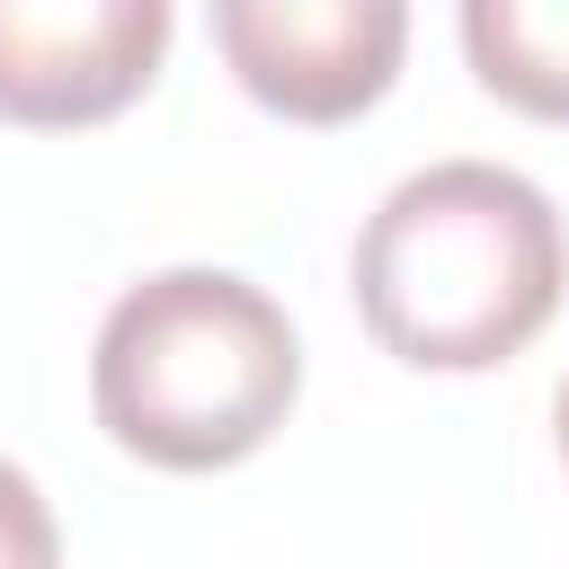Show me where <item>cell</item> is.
I'll list each match as a JSON object with an SVG mask.
<instances>
[{"instance_id": "cell-1", "label": "cell", "mask_w": 569, "mask_h": 569, "mask_svg": "<svg viewBox=\"0 0 569 569\" xmlns=\"http://www.w3.org/2000/svg\"><path fill=\"white\" fill-rule=\"evenodd\" d=\"M560 293L569 231L551 196L498 160H436L356 231V311L373 347L418 373H489L525 356Z\"/></svg>"}, {"instance_id": "cell-2", "label": "cell", "mask_w": 569, "mask_h": 569, "mask_svg": "<svg viewBox=\"0 0 569 569\" xmlns=\"http://www.w3.org/2000/svg\"><path fill=\"white\" fill-rule=\"evenodd\" d=\"M302 391L293 320L231 267H160L116 293L89 356L98 427L151 471L249 462Z\"/></svg>"}, {"instance_id": "cell-3", "label": "cell", "mask_w": 569, "mask_h": 569, "mask_svg": "<svg viewBox=\"0 0 569 569\" xmlns=\"http://www.w3.org/2000/svg\"><path fill=\"white\" fill-rule=\"evenodd\" d=\"M222 71L284 124H356L409 53V0H204Z\"/></svg>"}, {"instance_id": "cell-4", "label": "cell", "mask_w": 569, "mask_h": 569, "mask_svg": "<svg viewBox=\"0 0 569 569\" xmlns=\"http://www.w3.org/2000/svg\"><path fill=\"white\" fill-rule=\"evenodd\" d=\"M169 62V0H0V124L80 133Z\"/></svg>"}, {"instance_id": "cell-5", "label": "cell", "mask_w": 569, "mask_h": 569, "mask_svg": "<svg viewBox=\"0 0 569 569\" xmlns=\"http://www.w3.org/2000/svg\"><path fill=\"white\" fill-rule=\"evenodd\" d=\"M462 53L489 98L569 124V0H462Z\"/></svg>"}, {"instance_id": "cell-6", "label": "cell", "mask_w": 569, "mask_h": 569, "mask_svg": "<svg viewBox=\"0 0 569 569\" xmlns=\"http://www.w3.org/2000/svg\"><path fill=\"white\" fill-rule=\"evenodd\" d=\"M0 569H62L53 507H44V489L18 462H0Z\"/></svg>"}, {"instance_id": "cell-7", "label": "cell", "mask_w": 569, "mask_h": 569, "mask_svg": "<svg viewBox=\"0 0 569 569\" xmlns=\"http://www.w3.org/2000/svg\"><path fill=\"white\" fill-rule=\"evenodd\" d=\"M551 436H560V462H569V373H560V391H551Z\"/></svg>"}]
</instances>
